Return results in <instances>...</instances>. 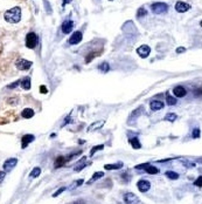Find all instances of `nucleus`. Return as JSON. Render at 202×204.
Returning <instances> with one entry per match:
<instances>
[{"label":"nucleus","mask_w":202,"mask_h":204,"mask_svg":"<svg viewBox=\"0 0 202 204\" xmlns=\"http://www.w3.org/2000/svg\"><path fill=\"white\" fill-rule=\"evenodd\" d=\"M4 19L9 24H18L21 20V8L17 6L7 10L4 14Z\"/></svg>","instance_id":"f257e3e1"},{"label":"nucleus","mask_w":202,"mask_h":204,"mask_svg":"<svg viewBox=\"0 0 202 204\" xmlns=\"http://www.w3.org/2000/svg\"><path fill=\"white\" fill-rule=\"evenodd\" d=\"M39 42V37L34 32H29L26 35V47L29 49H34Z\"/></svg>","instance_id":"f03ea898"},{"label":"nucleus","mask_w":202,"mask_h":204,"mask_svg":"<svg viewBox=\"0 0 202 204\" xmlns=\"http://www.w3.org/2000/svg\"><path fill=\"white\" fill-rule=\"evenodd\" d=\"M151 8H152V12L154 14L160 15V14H165L168 11V5L165 4V2H154V4H152Z\"/></svg>","instance_id":"7ed1b4c3"},{"label":"nucleus","mask_w":202,"mask_h":204,"mask_svg":"<svg viewBox=\"0 0 202 204\" xmlns=\"http://www.w3.org/2000/svg\"><path fill=\"white\" fill-rule=\"evenodd\" d=\"M32 65H33L32 61H28V60H25V59L18 60L17 64H15V66H17V68H18L19 71H28V69L32 67Z\"/></svg>","instance_id":"20e7f679"},{"label":"nucleus","mask_w":202,"mask_h":204,"mask_svg":"<svg viewBox=\"0 0 202 204\" xmlns=\"http://www.w3.org/2000/svg\"><path fill=\"white\" fill-rule=\"evenodd\" d=\"M17 163H18V158H15V157L8 158V160H6V161L4 162V164H2V169H4L5 172H6V171L12 170L14 167L17 165Z\"/></svg>","instance_id":"39448f33"},{"label":"nucleus","mask_w":202,"mask_h":204,"mask_svg":"<svg viewBox=\"0 0 202 204\" xmlns=\"http://www.w3.org/2000/svg\"><path fill=\"white\" fill-rule=\"evenodd\" d=\"M82 39H83V34L81 33L79 31H76V32H74L72 37L69 38L68 42H69L70 45H77V44H79V42L82 41Z\"/></svg>","instance_id":"423d86ee"},{"label":"nucleus","mask_w":202,"mask_h":204,"mask_svg":"<svg viewBox=\"0 0 202 204\" xmlns=\"http://www.w3.org/2000/svg\"><path fill=\"white\" fill-rule=\"evenodd\" d=\"M124 202L125 204H138L139 198L133 192H126L124 195Z\"/></svg>","instance_id":"0eeeda50"},{"label":"nucleus","mask_w":202,"mask_h":204,"mask_svg":"<svg viewBox=\"0 0 202 204\" xmlns=\"http://www.w3.org/2000/svg\"><path fill=\"white\" fill-rule=\"evenodd\" d=\"M137 53L140 58L145 59V58H147V56L150 55L151 48H150V46H147V45H143V46H140L137 48Z\"/></svg>","instance_id":"6e6552de"},{"label":"nucleus","mask_w":202,"mask_h":204,"mask_svg":"<svg viewBox=\"0 0 202 204\" xmlns=\"http://www.w3.org/2000/svg\"><path fill=\"white\" fill-rule=\"evenodd\" d=\"M137 187L138 190L140 192H146V191H149L151 189V183L149 181H146V179H140V181H138Z\"/></svg>","instance_id":"1a4fd4ad"},{"label":"nucleus","mask_w":202,"mask_h":204,"mask_svg":"<svg viewBox=\"0 0 202 204\" xmlns=\"http://www.w3.org/2000/svg\"><path fill=\"white\" fill-rule=\"evenodd\" d=\"M34 140H35V136H34V135H31V134L24 135L22 138H21V148H22V149H26L27 145L29 144V143H32Z\"/></svg>","instance_id":"9d476101"},{"label":"nucleus","mask_w":202,"mask_h":204,"mask_svg":"<svg viewBox=\"0 0 202 204\" xmlns=\"http://www.w3.org/2000/svg\"><path fill=\"white\" fill-rule=\"evenodd\" d=\"M189 8H190V5L183 2V1H178L175 4V10L179 13H185V12L189 11Z\"/></svg>","instance_id":"9b49d317"},{"label":"nucleus","mask_w":202,"mask_h":204,"mask_svg":"<svg viewBox=\"0 0 202 204\" xmlns=\"http://www.w3.org/2000/svg\"><path fill=\"white\" fill-rule=\"evenodd\" d=\"M74 28V22L72 20H65L64 22L61 25V29L64 34H69Z\"/></svg>","instance_id":"f8f14e48"},{"label":"nucleus","mask_w":202,"mask_h":204,"mask_svg":"<svg viewBox=\"0 0 202 204\" xmlns=\"http://www.w3.org/2000/svg\"><path fill=\"white\" fill-rule=\"evenodd\" d=\"M173 93L176 98H185L187 95V90L183 88L182 86H176L175 88L173 89Z\"/></svg>","instance_id":"ddd939ff"},{"label":"nucleus","mask_w":202,"mask_h":204,"mask_svg":"<svg viewBox=\"0 0 202 204\" xmlns=\"http://www.w3.org/2000/svg\"><path fill=\"white\" fill-rule=\"evenodd\" d=\"M20 85L21 87L25 89V90H29L31 87H32V81H31V78L29 76H26L22 80H20Z\"/></svg>","instance_id":"4468645a"},{"label":"nucleus","mask_w":202,"mask_h":204,"mask_svg":"<svg viewBox=\"0 0 202 204\" xmlns=\"http://www.w3.org/2000/svg\"><path fill=\"white\" fill-rule=\"evenodd\" d=\"M85 167H86V157H82L79 161L77 162V164L75 165V168H74V171H76V172H79L81 170H83Z\"/></svg>","instance_id":"2eb2a0df"},{"label":"nucleus","mask_w":202,"mask_h":204,"mask_svg":"<svg viewBox=\"0 0 202 204\" xmlns=\"http://www.w3.org/2000/svg\"><path fill=\"white\" fill-rule=\"evenodd\" d=\"M163 106L165 105H163L161 101L154 100V101L151 102V110H152V112H156V110H159V109H163Z\"/></svg>","instance_id":"dca6fc26"},{"label":"nucleus","mask_w":202,"mask_h":204,"mask_svg":"<svg viewBox=\"0 0 202 204\" xmlns=\"http://www.w3.org/2000/svg\"><path fill=\"white\" fill-rule=\"evenodd\" d=\"M143 112H144V108H143V107H139V108H137L136 110H133V113L131 114L130 117H129V123H130L132 120L134 121V120L137 119L138 116H140V115H141V113H143Z\"/></svg>","instance_id":"f3484780"},{"label":"nucleus","mask_w":202,"mask_h":204,"mask_svg":"<svg viewBox=\"0 0 202 204\" xmlns=\"http://www.w3.org/2000/svg\"><path fill=\"white\" fill-rule=\"evenodd\" d=\"M104 176V172L103 171H97V172H95L94 175H92V177L86 182V184L88 185H90V184H92L95 181H97V179H99L101 177H103Z\"/></svg>","instance_id":"a211bd4d"},{"label":"nucleus","mask_w":202,"mask_h":204,"mask_svg":"<svg viewBox=\"0 0 202 204\" xmlns=\"http://www.w3.org/2000/svg\"><path fill=\"white\" fill-rule=\"evenodd\" d=\"M21 116L24 117V119H31L34 116V110H33L32 108H25L22 112H21Z\"/></svg>","instance_id":"6ab92c4d"},{"label":"nucleus","mask_w":202,"mask_h":204,"mask_svg":"<svg viewBox=\"0 0 202 204\" xmlns=\"http://www.w3.org/2000/svg\"><path fill=\"white\" fill-rule=\"evenodd\" d=\"M105 121H98V122H94L92 125H90V127L88 128V132H94L95 129H99L104 125Z\"/></svg>","instance_id":"aec40b11"},{"label":"nucleus","mask_w":202,"mask_h":204,"mask_svg":"<svg viewBox=\"0 0 202 204\" xmlns=\"http://www.w3.org/2000/svg\"><path fill=\"white\" fill-rule=\"evenodd\" d=\"M124 164L122 163V162H118L116 164H106L104 165L105 170H118V169H120V168H123Z\"/></svg>","instance_id":"412c9836"},{"label":"nucleus","mask_w":202,"mask_h":204,"mask_svg":"<svg viewBox=\"0 0 202 204\" xmlns=\"http://www.w3.org/2000/svg\"><path fill=\"white\" fill-rule=\"evenodd\" d=\"M145 171H146L147 174H150V175H156V174H159V169L152 164L147 165V167L145 168Z\"/></svg>","instance_id":"4be33fe9"},{"label":"nucleus","mask_w":202,"mask_h":204,"mask_svg":"<svg viewBox=\"0 0 202 204\" xmlns=\"http://www.w3.org/2000/svg\"><path fill=\"white\" fill-rule=\"evenodd\" d=\"M130 144L133 147V149H140L141 148V144H140V142L137 137L130 138Z\"/></svg>","instance_id":"5701e85b"},{"label":"nucleus","mask_w":202,"mask_h":204,"mask_svg":"<svg viewBox=\"0 0 202 204\" xmlns=\"http://www.w3.org/2000/svg\"><path fill=\"white\" fill-rule=\"evenodd\" d=\"M40 174H41V168L40 167H35V168H33V170L31 171V174H29V177L31 178H36L40 176Z\"/></svg>","instance_id":"b1692460"},{"label":"nucleus","mask_w":202,"mask_h":204,"mask_svg":"<svg viewBox=\"0 0 202 204\" xmlns=\"http://www.w3.org/2000/svg\"><path fill=\"white\" fill-rule=\"evenodd\" d=\"M83 179L81 178V179H77V181H74L72 184H70V187L68 188V190H74V189H76V188H78V187H81V185L83 184Z\"/></svg>","instance_id":"393cba45"},{"label":"nucleus","mask_w":202,"mask_h":204,"mask_svg":"<svg viewBox=\"0 0 202 204\" xmlns=\"http://www.w3.org/2000/svg\"><path fill=\"white\" fill-rule=\"evenodd\" d=\"M65 162H67V158L63 157V156H60V157L56 158V161H55V168H60V167H62V165L64 164Z\"/></svg>","instance_id":"a878e982"},{"label":"nucleus","mask_w":202,"mask_h":204,"mask_svg":"<svg viewBox=\"0 0 202 204\" xmlns=\"http://www.w3.org/2000/svg\"><path fill=\"white\" fill-rule=\"evenodd\" d=\"M98 69H99L102 73H108L109 71H110V66H109L108 62H102V64L98 66Z\"/></svg>","instance_id":"bb28decb"},{"label":"nucleus","mask_w":202,"mask_h":204,"mask_svg":"<svg viewBox=\"0 0 202 204\" xmlns=\"http://www.w3.org/2000/svg\"><path fill=\"white\" fill-rule=\"evenodd\" d=\"M176 119H178V115L174 114V113H168L165 116V121H168V122H174Z\"/></svg>","instance_id":"cd10ccee"},{"label":"nucleus","mask_w":202,"mask_h":204,"mask_svg":"<svg viewBox=\"0 0 202 204\" xmlns=\"http://www.w3.org/2000/svg\"><path fill=\"white\" fill-rule=\"evenodd\" d=\"M166 102H167V105L168 106H175L176 99L175 98H173V96H171L170 94H167V95H166Z\"/></svg>","instance_id":"c85d7f7f"},{"label":"nucleus","mask_w":202,"mask_h":204,"mask_svg":"<svg viewBox=\"0 0 202 204\" xmlns=\"http://www.w3.org/2000/svg\"><path fill=\"white\" fill-rule=\"evenodd\" d=\"M166 176L170 178V179H178L179 178V174L178 172H174V171H166Z\"/></svg>","instance_id":"c756f323"},{"label":"nucleus","mask_w":202,"mask_h":204,"mask_svg":"<svg viewBox=\"0 0 202 204\" xmlns=\"http://www.w3.org/2000/svg\"><path fill=\"white\" fill-rule=\"evenodd\" d=\"M102 149H104V144H99V145H95V147H92L91 152H90V156H94V155H95V152H99V150H102Z\"/></svg>","instance_id":"7c9ffc66"},{"label":"nucleus","mask_w":202,"mask_h":204,"mask_svg":"<svg viewBox=\"0 0 202 204\" xmlns=\"http://www.w3.org/2000/svg\"><path fill=\"white\" fill-rule=\"evenodd\" d=\"M146 14H147L146 8H145V7H140V8L138 10V12H137V18H141V17H145Z\"/></svg>","instance_id":"2f4dec72"},{"label":"nucleus","mask_w":202,"mask_h":204,"mask_svg":"<svg viewBox=\"0 0 202 204\" xmlns=\"http://www.w3.org/2000/svg\"><path fill=\"white\" fill-rule=\"evenodd\" d=\"M181 163H182L186 168H194L195 167V163L190 162V161H187V160H181Z\"/></svg>","instance_id":"473e14b6"},{"label":"nucleus","mask_w":202,"mask_h":204,"mask_svg":"<svg viewBox=\"0 0 202 204\" xmlns=\"http://www.w3.org/2000/svg\"><path fill=\"white\" fill-rule=\"evenodd\" d=\"M43 4H45V8H46V12L49 14L53 13V10H52V6H50V4L48 2V0H43Z\"/></svg>","instance_id":"72a5a7b5"},{"label":"nucleus","mask_w":202,"mask_h":204,"mask_svg":"<svg viewBox=\"0 0 202 204\" xmlns=\"http://www.w3.org/2000/svg\"><path fill=\"white\" fill-rule=\"evenodd\" d=\"M65 190H67V188H65V187H61L59 190H56L55 192H54V194H53V197H54V198L57 197V196H60V195H61V194H62L63 191H65Z\"/></svg>","instance_id":"f704fd0d"},{"label":"nucleus","mask_w":202,"mask_h":204,"mask_svg":"<svg viewBox=\"0 0 202 204\" xmlns=\"http://www.w3.org/2000/svg\"><path fill=\"white\" fill-rule=\"evenodd\" d=\"M200 135H201V133H200V128H195V129H193V133H192V136L194 138H199L200 137Z\"/></svg>","instance_id":"c9c22d12"},{"label":"nucleus","mask_w":202,"mask_h":204,"mask_svg":"<svg viewBox=\"0 0 202 204\" xmlns=\"http://www.w3.org/2000/svg\"><path fill=\"white\" fill-rule=\"evenodd\" d=\"M194 185H195V187H199V188H201L202 187V176H199V178H196V181L194 182Z\"/></svg>","instance_id":"e433bc0d"},{"label":"nucleus","mask_w":202,"mask_h":204,"mask_svg":"<svg viewBox=\"0 0 202 204\" xmlns=\"http://www.w3.org/2000/svg\"><path fill=\"white\" fill-rule=\"evenodd\" d=\"M94 58H95V53L89 54V56H88V58H85V62H86V64H88V62H90V61H91Z\"/></svg>","instance_id":"4c0bfd02"},{"label":"nucleus","mask_w":202,"mask_h":204,"mask_svg":"<svg viewBox=\"0 0 202 204\" xmlns=\"http://www.w3.org/2000/svg\"><path fill=\"white\" fill-rule=\"evenodd\" d=\"M19 83H20V80H19V81H17V82H14V83H12V85H8V86H7V88H8V89L15 88L17 86H19Z\"/></svg>","instance_id":"58836bf2"},{"label":"nucleus","mask_w":202,"mask_h":204,"mask_svg":"<svg viewBox=\"0 0 202 204\" xmlns=\"http://www.w3.org/2000/svg\"><path fill=\"white\" fill-rule=\"evenodd\" d=\"M149 164H150V163H144V164H139V165H137V167H136V169H137V170H140V169H145V168H146V167H147Z\"/></svg>","instance_id":"ea45409f"},{"label":"nucleus","mask_w":202,"mask_h":204,"mask_svg":"<svg viewBox=\"0 0 202 204\" xmlns=\"http://www.w3.org/2000/svg\"><path fill=\"white\" fill-rule=\"evenodd\" d=\"M185 51H186V48H185V47H178V48L175 49V52L178 53V54H180V53H183Z\"/></svg>","instance_id":"a19ab883"},{"label":"nucleus","mask_w":202,"mask_h":204,"mask_svg":"<svg viewBox=\"0 0 202 204\" xmlns=\"http://www.w3.org/2000/svg\"><path fill=\"white\" fill-rule=\"evenodd\" d=\"M5 175H6V172L5 171H0V183L4 181V178H5Z\"/></svg>","instance_id":"79ce46f5"},{"label":"nucleus","mask_w":202,"mask_h":204,"mask_svg":"<svg viewBox=\"0 0 202 204\" xmlns=\"http://www.w3.org/2000/svg\"><path fill=\"white\" fill-rule=\"evenodd\" d=\"M40 92L42 93V94H47V88H46V86H41V87H40Z\"/></svg>","instance_id":"37998d69"},{"label":"nucleus","mask_w":202,"mask_h":204,"mask_svg":"<svg viewBox=\"0 0 202 204\" xmlns=\"http://www.w3.org/2000/svg\"><path fill=\"white\" fill-rule=\"evenodd\" d=\"M70 2H72V0H63V4H62V6L64 7L67 4H70Z\"/></svg>","instance_id":"c03bdc74"},{"label":"nucleus","mask_w":202,"mask_h":204,"mask_svg":"<svg viewBox=\"0 0 202 204\" xmlns=\"http://www.w3.org/2000/svg\"><path fill=\"white\" fill-rule=\"evenodd\" d=\"M72 204H85L83 201H77V202H74Z\"/></svg>","instance_id":"a18cd8bd"},{"label":"nucleus","mask_w":202,"mask_h":204,"mask_svg":"<svg viewBox=\"0 0 202 204\" xmlns=\"http://www.w3.org/2000/svg\"><path fill=\"white\" fill-rule=\"evenodd\" d=\"M110 1H112V0H110Z\"/></svg>","instance_id":"49530a36"}]
</instances>
